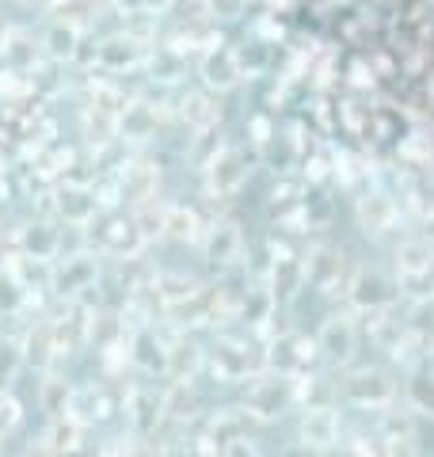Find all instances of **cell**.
<instances>
[{
  "mask_svg": "<svg viewBox=\"0 0 434 457\" xmlns=\"http://www.w3.org/2000/svg\"><path fill=\"white\" fill-rule=\"evenodd\" d=\"M316 347H321L331 362L346 366L355 359V347H358V328L351 317H328L321 324V336H316Z\"/></svg>",
  "mask_w": 434,
  "mask_h": 457,
  "instance_id": "277c9868",
  "label": "cell"
},
{
  "mask_svg": "<svg viewBox=\"0 0 434 457\" xmlns=\"http://www.w3.org/2000/svg\"><path fill=\"white\" fill-rule=\"evenodd\" d=\"M434 267V245L427 237H412L396 248V275L400 278H423Z\"/></svg>",
  "mask_w": 434,
  "mask_h": 457,
  "instance_id": "52a82bcc",
  "label": "cell"
},
{
  "mask_svg": "<svg viewBox=\"0 0 434 457\" xmlns=\"http://www.w3.org/2000/svg\"><path fill=\"white\" fill-rule=\"evenodd\" d=\"M355 80H358V84H366V80H373V77H366V65H355Z\"/></svg>",
  "mask_w": 434,
  "mask_h": 457,
  "instance_id": "7c38bea8",
  "label": "cell"
},
{
  "mask_svg": "<svg viewBox=\"0 0 434 457\" xmlns=\"http://www.w3.org/2000/svg\"><path fill=\"white\" fill-rule=\"evenodd\" d=\"M351 450L355 457H385V435H358Z\"/></svg>",
  "mask_w": 434,
  "mask_h": 457,
  "instance_id": "9c48e42d",
  "label": "cell"
},
{
  "mask_svg": "<svg viewBox=\"0 0 434 457\" xmlns=\"http://www.w3.org/2000/svg\"><path fill=\"white\" fill-rule=\"evenodd\" d=\"M343 396L351 400L355 408L381 411L396 400V385L388 374H381V370H358V374H351L343 381Z\"/></svg>",
  "mask_w": 434,
  "mask_h": 457,
  "instance_id": "7a4b0ae2",
  "label": "cell"
},
{
  "mask_svg": "<svg viewBox=\"0 0 434 457\" xmlns=\"http://www.w3.org/2000/svg\"><path fill=\"white\" fill-rule=\"evenodd\" d=\"M305 275L321 286L324 294H336V286H339V294H346V286H351V278H343V252L339 248H316L309 255V263H305Z\"/></svg>",
  "mask_w": 434,
  "mask_h": 457,
  "instance_id": "5b68a950",
  "label": "cell"
},
{
  "mask_svg": "<svg viewBox=\"0 0 434 457\" xmlns=\"http://www.w3.org/2000/svg\"><path fill=\"white\" fill-rule=\"evenodd\" d=\"M430 302H434V286H430Z\"/></svg>",
  "mask_w": 434,
  "mask_h": 457,
  "instance_id": "9a60e30c",
  "label": "cell"
},
{
  "mask_svg": "<svg viewBox=\"0 0 434 457\" xmlns=\"http://www.w3.org/2000/svg\"><path fill=\"white\" fill-rule=\"evenodd\" d=\"M346 302H351L355 312H378V309H388L396 302V282L381 275L378 267H370V270H358V275L351 278V286H346Z\"/></svg>",
  "mask_w": 434,
  "mask_h": 457,
  "instance_id": "6da1fadb",
  "label": "cell"
},
{
  "mask_svg": "<svg viewBox=\"0 0 434 457\" xmlns=\"http://www.w3.org/2000/svg\"><path fill=\"white\" fill-rule=\"evenodd\" d=\"M355 218H358V228L366 237H385L400 218L396 198L385 195V191H366L358 198V206H355Z\"/></svg>",
  "mask_w": 434,
  "mask_h": 457,
  "instance_id": "3957f363",
  "label": "cell"
},
{
  "mask_svg": "<svg viewBox=\"0 0 434 457\" xmlns=\"http://www.w3.org/2000/svg\"><path fill=\"white\" fill-rule=\"evenodd\" d=\"M301 442H305V446H313L316 453L331 450V446L339 442V416H336V411H331L328 404L309 408L305 416H301Z\"/></svg>",
  "mask_w": 434,
  "mask_h": 457,
  "instance_id": "8992f818",
  "label": "cell"
},
{
  "mask_svg": "<svg viewBox=\"0 0 434 457\" xmlns=\"http://www.w3.org/2000/svg\"><path fill=\"white\" fill-rule=\"evenodd\" d=\"M339 164H351V156L339 153ZM351 176H355V168H343V183H351Z\"/></svg>",
  "mask_w": 434,
  "mask_h": 457,
  "instance_id": "8fae6325",
  "label": "cell"
},
{
  "mask_svg": "<svg viewBox=\"0 0 434 457\" xmlns=\"http://www.w3.org/2000/svg\"><path fill=\"white\" fill-rule=\"evenodd\" d=\"M408 404L419 416H434V374L430 370H415L408 378Z\"/></svg>",
  "mask_w": 434,
  "mask_h": 457,
  "instance_id": "ba28073f",
  "label": "cell"
},
{
  "mask_svg": "<svg viewBox=\"0 0 434 457\" xmlns=\"http://www.w3.org/2000/svg\"><path fill=\"white\" fill-rule=\"evenodd\" d=\"M423 343H427V347H430V351H434V324H430V332H427V336H423Z\"/></svg>",
  "mask_w": 434,
  "mask_h": 457,
  "instance_id": "5bb4252c",
  "label": "cell"
},
{
  "mask_svg": "<svg viewBox=\"0 0 434 457\" xmlns=\"http://www.w3.org/2000/svg\"><path fill=\"white\" fill-rule=\"evenodd\" d=\"M229 457H255V450L248 446V442H237V446L229 450Z\"/></svg>",
  "mask_w": 434,
  "mask_h": 457,
  "instance_id": "30bf717a",
  "label": "cell"
},
{
  "mask_svg": "<svg viewBox=\"0 0 434 457\" xmlns=\"http://www.w3.org/2000/svg\"><path fill=\"white\" fill-rule=\"evenodd\" d=\"M427 240H430V245H434V213H430V218H427Z\"/></svg>",
  "mask_w": 434,
  "mask_h": 457,
  "instance_id": "4fadbf2b",
  "label": "cell"
}]
</instances>
